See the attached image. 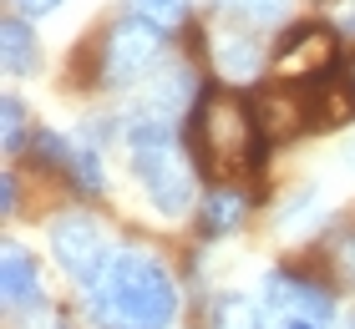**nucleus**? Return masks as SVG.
I'll return each instance as SVG.
<instances>
[{
    "instance_id": "4",
    "label": "nucleus",
    "mask_w": 355,
    "mask_h": 329,
    "mask_svg": "<svg viewBox=\"0 0 355 329\" xmlns=\"http://www.w3.org/2000/svg\"><path fill=\"white\" fill-rule=\"evenodd\" d=\"M163 30H153L148 21H132V15H122V21L107 26L102 36V56H96V81L112 91L122 87H137L142 76H157V61H163Z\"/></svg>"
},
{
    "instance_id": "6",
    "label": "nucleus",
    "mask_w": 355,
    "mask_h": 329,
    "mask_svg": "<svg viewBox=\"0 0 355 329\" xmlns=\"http://www.w3.org/2000/svg\"><path fill=\"white\" fill-rule=\"evenodd\" d=\"M335 51H340V36L330 26H289L279 46H274V81L284 87H320L330 81V66H335Z\"/></svg>"
},
{
    "instance_id": "2",
    "label": "nucleus",
    "mask_w": 355,
    "mask_h": 329,
    "mask_svg": "<svg viewBox=\"0 0 355 329\" xmlns=\"http://www.w3.org/2000/svg\"><path fill=\"white\" fill-rule=\"evenodd\" d=\"M87 319L96 329H173L178 284L148 249H117L107 274L87 289Z\"/></svg>"
},
{
    "instance_id": "10",
    "label": "nucleus",
    "mask_w": 355,
    "mask_h": 329,
    "mask_svg": "<svg viewBox=\"0 0 355 329\" xmlns=\"http://www.w3.org/2000/svg\"><path fill=\"white\" fill-rule=\"evenodd\" d=\"M214 66H218L229 81L259 76V66H264L259 36H254L249 26H218V30H214Z\"/></svg>"
},
{
    "instance_id": "13",
    "label": "nucleus",
    "mask_w": 355,
    "mask_h": 329,
    "mask_svg": "<svg viewBox=\"0 0 355 329\" xmlns=\"http://www.w3.org/2000/svg\"><path fill=\"white\" fill-rule=\"evenodd\" d=\"M295 0H214V10L223 21H239V26H279Z\"/></svg>"
},
{
    "instance_id": "20",
    "label": "nucleus",
    "mask_w": 355,
    "mask_h": 329,
    "mask_svg": "<svg viewBox=\"0 0 355 329\" xmlns=\"http://www.w3.org/2000/svg\"><path fill=\"white\" fill-rule=\"evenodd\" d=\"M0 203H6V213H15V172H6V183H0Z\"/></svg>"
},
{
    "instance_id": "22",
    "label": "nucleus",
    "mask_w": 355,
    "mask_h": 329,
    "mask_svg": "<svg viewBox=\"0 0 355 329\" xmlns=\"http://www.w3.org/2000/svg\"><path fill=\"white\" fill-rule=\"evenodd\" d=\"M340 26H345V30H355V0H345V10H340Z\"/></svg>"
},
{
    "instance_id": "19",
    "label": "nucleus",
    "mask_w": 355,
    "mask_h": 329,
    "mask_svg": "<svg viewBox=\"0 0 355 329\" xmlns=\"http://www.w3.org/2000/svg\"><path fill=\"white\" fill-rule=\"evenodd\" d=\"M340 269H345V278L355 284V238H345V243H340Z\"/></svg>"
},
{
    "instance_id": "23",
    "label": "nucleus",
    "mask_w": 355,
    "mask_h": 329,
    "mask_svg": "<svg viewBox=\"0 0 355 329\" xmlns=\"http://www.w3.org/2000/svg\"><path fill=\"white\" fill-rule=\"evenodd\" d=\"M350 91H355V66H350Z\"/></svg>"
},
{
    "instance_id": "14",
    "label": "nucleus",
    "mask_w": 355,
    "mask_h": 329,
    "mask_svg": "<svg viewBox=\"0 0 355 329\" xmlns=\"http://www.w3.org/2000/svg\"><path fill=\"white\" fill-rule=\"evenodd\" d=\"M188 10H193V0H127L122 15H132V21H148L153 30L173 36V30L188 21Z\"/></svg>"
},
{
    "instance_id": "9",
    "label": "nucleus",
    "mask_w": 355,
    "mask_h": 329,
    "mask_svg": "<svg viewBox=\"0 0 355 329\" xmlns=\"http://www.w3.org/2000/svg\"><path fill=\"white\" fill-rule=\"evenodd\" d=\"M0 294H6V309L10 314H31V309L41 304V263L31 249H21V243H6L0 249Z\"/></svg>"
},
{
    "instance_id": "1",
    "label": "nucleus",
    "mask_w": 355,
    "mask_h": 329,
    "mask_svg": "<svg viewBox=\"0 0 355 329\" xmlns=\"http://www.w3.org/2000/svg\"><path fill=\"white\" fill-rule=\"evenodd\" d=\"M264 142L269 137L244 96L223 87L198 91V107L188 112V147H193V168L214 188H239L249 172H259Z\"/></svg>"
},
{
    "instance_id": "8",
    "label": "nucleus",
    "mask_w": 355,
    "mask_h": 329,
    "mask_svg": "<svg viewBox=\"0 0 355 329\" xmlns=\"http://www.w3.org/2000/svg\"><path fill=\"white\" fill-rule=\"evenodd\" d=\"M264 304L274 319H310V324L335 329V294L325 284H315V278H300L284 269L264 274Z\"/></svg>"
},
{
    "instance_id": "7",
    "label": "nucleus",
    "mask_w": 355,
    "mask_h": 329,
    "mask_svg": "<svg viewBox=\"0 0 355 329\" xmlns=\"http://www.w3.org/2000/svg\"><path fill=\"white\" fill-rule=\"evenodd\" d=\"M31 152L41 157V168H51L61 183H71L82 197L107 193L102 162H96V147L87 137H67V132H36V147Z\"/></svg>"
},
{
    "instance_id": "11",
    "label": "nucleus",
    "mask_w": 355,
    "mask_h": 329,
    "mask_svg": "<svg viewBox=\"0 0 355 329\" xmlns=\"http://www.w3.org/2000/svg\"><path fill=\"white\" fill-rule=\"evenodd\" d=\"M244 218H249V197H244V188H214V193L203 197V208H198L203 238L234 233V228H244Z\"/></svg>"
},
{
    "instance_id": "5",
    "label": "nucleus",
    "mask_w": 355,
    "mask_h": 329,
    "mask_svg": "<svg viewBox=\"0 0 355 329\" xmlns=\"http://www.w3.org/2000/svg\"><path fill=\"white\" fill-rule=\"evenodd\" d=\"M46 238H51V254H56L61 269H67V278H71V284H82V289H92L96 278L107 274L112 254H117L107 243V228L96 223L92 213H82V208L56 213L51 228H46Z\"/></svg>"
},
{
    "instance_id": "3",
    "label": "nucleus",
    "mask_w": 355,
    "mask_h": 329,
    "mask_svg": "<svg viewBox=\"0 0 355 329\" xmlns=\"http://www.w3.org/2000/svg\"><path fill=\"white\" fill-rule=\"evenodd\" d=\"M127 162H132L148 203L163 213V218H178V213L193 208V162L178 142V127L163 117H137L127 122Z\"/></svg>"
},
{
    "instance_id": "21",
    "label": "nucleus",
    "mask_w": 355,
    "mask_h": 329,
    "mask_svg": "<svg viewBox=\"0 0 355 329\" xmlns=\"http://www.w3.org/2000/svg\"><path fill=\"white\" fill-rule=\"evenodd\" d=\"M274 329H325V324H310V319H274Z\"/></svg>"
},
{
    "instance_id": "24",
    "label": "nucleus",
    "mask_w": 355,
    "mask_h": 329,
    "mask_svg": "<svg viewBox=\"0 0 355 329\" xmlns=\"http://www.w3.org/2000/svg\"><path fill=\"white\" fill-rule=\"evenodd\" d=\"M345 157H350V168H355V147H350V152H345Z\"/></svg>"
},
{
    "instance_id": "18",
    "label": "nucleus",
    "mask_w": 355,
    "mask_h": 329,
    "mask_svg": "<svg viewBox=\"0 0 355 329\" xmlns=\"http://www.w3.org/2000/svg\"><path fill=\"white\" fill-rule=\"evenodd\" d=\"M15 6V15H26V21H36V15H51L61 0H10Z\"/></svg>"
},
{
    "instance_id": "17",
    "label": "nucleus",
    "mask_w": 355,
    "mask_h": 329,
    "mask_svg": "<svg viewBox=\"0 0 355 329\" xmlns=\"http://www.w3.org/2000/svg\"><path fill=\"white\" fill-rule=\"evenodd\" d=\"M21 319H26V329H71L67 319L56 314V309H46V304H36V309H31V314H21Z\"/></svg>"
},
{
    "instance_id": "15",
    "label": "nucleus",
    "mask_w": 355,
    "mask_h": 329,
    "mask_svg": "<svg viewBox=\"0 0 355 329\" xmlns=\"http://www.w3.org/2000/svg\"><path fill=\"white\" fill-rule=\"evenodd\" d=\"M214 329H264V309L249 294H218L214 299Z\"/></svg>"
},
{
    "instance_id": "16",
    "label": "nucleus",
    "mask_w": 355,
    "mask_h": 329,
    "mask_svg": "<svg viewBox=\"0 0 355 329\" xmlns=\"http://www.w3.org/2000/svg\"><path fill=\"white\" fill-rule=\"evenodd\" d=\"M0 107H6V157H15L26 147V102L21 96H6Z\"/></svg>"
},
{
    "instance_id": "12",
    "label": "nucleus",
    "mask_w": 355,
    "mask_h": 329,
    "mask_svg": "<svg viewBox=\"0 0 355 329\" xmlns=\"http://www.w3.org/2000/svg\"><path fill=\"white\" fill-rule=\"evenodd\" d=\"M0 36H6V71L10 76H31L41 66V46H36V30H31L26 15H6Z\"/></svg>"
}]
</instances>
